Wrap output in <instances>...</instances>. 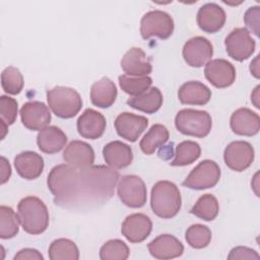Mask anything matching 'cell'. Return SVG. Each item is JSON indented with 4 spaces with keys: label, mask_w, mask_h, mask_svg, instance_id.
I'll return each mask as SVG.
<instances>
[{
    "label": "cell",
    "mask_w": 260,
    "mask_h": 260,
    "mask_svg": "<svg viewBox=\"0 0 260 260\" xmlns=\"http://www.w3.org/2000/svg\"><path fill=\"white\" fill-rule=\"evenodd\" d=\"M187 243L195 249H202L208 246L211 241V231L208 226L195 223L190 225L185 234Z\"/></svg>",
    "instance_id": "obj_34"
},
{
    "label": "cell",
    "mask_w": 260,
    "mask_h": 260,
    "mask_svg": "<svg viewBox=\"0 0 260 260\" xmlns=\"http://www.w3.org/2000/svg\"><path fill=\"white\" fill-rule=\"evenodd\" d=\"M43 255L36 249L25 248L20 250L15 256L14 260H43Z\"/></svg>",
    "instance_id": "obj_40"
},
{
    "label": "cell",
    "mask_w": 260,
    "mask_h": 260,
    "mask_svg": "<svg viewBox=\"0 0 260 260\" xmlns=\"http://www.w3.org/2000/svg\"><path fill=\"white\" fill-rule=\"evenodd\" d=\"M127 104L135 110L146 114H153L162 105V94L157 87H151L138 95L129 98Z\"/></svg>",
    "instance_id": "obj_27"
},
{
    "label": "cell",
    "mask_w": 260,
    "mask_h": 260,
    "mask_svg": "<svg viewBox=\"0 0 260 260\" xmlns=\"http://www.w3.org/2000/svg\"><path fill=\"white\" fill-rule=\"evenodd\" d=\"M67 142L65 133L56 126H48L41 130L37 136L39 148L48 154L60 151Z\"/></svg>",
    "instance_id": "obj_26"
},
{
    "label": "cell",
    "mask_w": 260,
    "mask_h": 260,
    "mask_svg": "<svg viewBox=\"0 0 260 260\" xmlns=\"http://www.w3.org/2000/svg\"><path fill=\"white\" fill-rule=\"evenodd\" d=\"M228 259H256V260H259L260 259V256L258 255V253L251 249V248H248V247H242V246H239V247H236V248H233L228 256Z\"/></svg>",
    "instance_id": "obj_39"
},
{
    "label": "cell",
    "mask_w": 260,
    "mask_h": 260,
    "mask_svg": "<svg viewBox=\"0 0 260 260\" xmlns=\"http://www.w3.org/2000/svg\"><path fill=\"white\" fill-rule=\"evenodd\" d=\"M201 148L197 142L191 140L182 141L176 147V156L175 159L171 162V166L179 167L191 165L199 158Z\"/></svg>",
    "instance_id": "obj_31"
},
{
    "label": "cell",
    "mask_w": 260,
    "mask_h": 260,
    "mask_svg": "<svg viewBox=\"0 0 260 260\" xmlns=\"http://www.w3.org/2000/svg\"><path fill=\"white\" fill-rule=\"evenodd\" d=\"M224 46L228 55L236 61L247 60L255 51V41L245 27L233 29L224 40Z\"/></svg>",
    "instance_id": "obj_9"
},
{
    "label": "cell",
    "mask_w": 260,
    "mask_h": 260,
    "mask_svg": "<svg viewBox=\"0 0 260 260\" xmlns=\"http://www.w3.org/2000/svg\"><path fill=\"white\" fill-rule=\"evenodd\" d=\"M105 161L113 169H123L128 167L133 159L131 147L119 140L106 144L103 148Z\"/></svg>",
    "instance_id": "obj_22"
},
{
    "label": "cell",
    "mask_w": 260,
    "mask_h": 260,
    "mask_svg": "<svg viewBox=\"0 0 260 260\" xmlns=\"http://www.w3.org/2000/svg\"><path fill=\"white\" fill-rule=\"evenodd\" d=\"M129 248L121 240L115 239L106 242L100 250L102 260H126L129 257Z\"/></svg>",
    "instance_id": "obj_36"
},
{
    "label": "cell",
    "mask_w": 260,
    "mask_h": 260,
    "mask_svg": "<svg viewBox=\"0 0 260 260\" xmlns=\"http://www.w3.org/2000/svg\"><path fill=\"white\" fill-rule=\"evenodd\" d=\"M169 136L167 127L161 124H154L140 140L139 146L145 154H152L156 148L162 146L168 141Z\"/></svg>",
    "instance_id": "obj_28"
},
{
    "label": "cell",
    "mask_w": 260,
    "mask_h": 260,
    "mask_svg": "<svg viewBox=\"0 0 260 260\" xmlns=\"http://www.w3.org/2000/svg\"><path fill=\"white\" fill-rule=\"evenodd\" d=\"M21 122L29 130H43L51 121L49 108L42 102L32 101L25 103L20 109Z\"/></svg>",
    "instance_id": "obj_12"
},
{
    "label": "cell",
    "mask_w": 260,
    "mask_h": 260,
    "mask_svg": "<svg viewBox=\"0 0 260 260\" xmlns=\"http://www.w3.org/2000/svg\"><path fill=\"white\" fill-rule=\"evenodd\" d=\"M218 211V201L211 194H204L201 197H199L197 202L190 209V212L192 214L206 221L213 220L217 216Z\"/></svg>",
    "instance_id": "obj_30"
},
{
    "label": "cell",
    "mask_w": 260,
    "mask_h": 260,
    "mask_svg": "<svg viewBox=\"0 0 260 260\" xmlns=\"http://www.w3.org/2000/svg\"><path fill=\"white\" fill-rule=\"evenodd\" d=\"M14 167L23 179L35 180L43 173L44 159L37 152L23 151L14 157Z\"/></svg>",
    "instance_id": "obj_21"
},
{
    "label": "cell",
    "mask_w": 260,
    "mask_h": 260,
    "mask_svg": "<svg viewBox=\"0 0 260 260\" xmlns=\"http://www.w3.org/2000/svg\"><path fill=\"white\" fill-rule=\"evenodd\" d=\"M183 58L191 67H202L213 55L211 43L203 37H194L187 41L183 47Z\"/></svg>",
    "instance_id": "obj_11"
},
{
    "label": "cell",
    "mask_w": 260,
    "mask_h": 260,
    "mask_svg": "<svg viewBox=\"0 0 260 260\" xmlns=\"http://www.w3.org/2000/svg\"><path fill=\"white\" fill-rule=\"evenodd\" d=\"M204 74L206 79L217 88H224L232 85L236 79L234 65L224 59H214L205 65Z\"/></svg>",
    "instance_id": "obj_13"
},
{
    "label": "cell",
    "mask_w": 260,
    "mask_h": 260,
    "mask_svg": "<svg viewBox=\"0 0 260 260\" xmlns=\"http://www.w3.org/2000/svg\"><path fill=\"white\" fill-rule=\"evenodd\" d=\"M179 101L184 105L203 106L211 98V90L200 81H187L178 91Z\"/></svg>",
    "instance_id": "obj_24"
},
{
    "label": "cell",
    "mask_w": 260,
    "mask_h": 260,
    "mask_svg": "<svg viewBox=\"0 0 260 260\" xmlns=\"http://www.w3.org/2000/svg\"><path fill=\"white\" fill-rule=\"evenodd\" d=\"M259 8H260L259 6L250 7L244 15V21L247 27L252 32H254L257 37H259V14H260Z\"/></svg>",
    "instance_id": "obj_38"
},
{
    "label": "cell",
    "mask_w": 260,
    "mask_h": 260,
    "mask_svg": "<svg viewBox=\"0 0 260 260\" xmlns=\"http://www.w3.org/2000/svg\"><path fill=\"white\" fill-rule=\"evenodd\" d=\"M148 251L156 259H173L181 256L184 251L183 244L172 235H160L148 244Z\"/></svg>",
    "instance_id": "obj_19"
},
{
    "label": "cell",
    "mask_w": 260,
    "mask_h": 260,
    "mask_svg": "<svg viewBox=\"0 0 260 260\" xmlns=\"http://www.w3.org/2000/svg\"><path fill=\"white\" fill-rule=\"evenodd\" d=\"M63 158L67 164L75 167H89L93 165L94 152L88 143L73 140L66 146Z\"/></svg>",
    "instance_id": "obj_23"
},
{
    "label": "cell",
    "mask_w": 260,
    "mask_h": 260,
    "mask_svg": "<svg viewBox=\"0 0 260 260\" xmlns=\"http://www.w3.org/2000/svg\"><path fill=\"white\" fill-rule=\"evenodd\" d=\"M119 173L107 166L75 167L62 164L48 175L54 203L70 211H88L107 203L114 195Z\"/></svg>",
    "instance_id": "obj_1"
},
{
    "label": "cell",
    "mask_w": 260,
    "mask_h": 260,
    "mask_svg": "<svg viewBox=\"0 0 260 260\" xmlns=\"http://www.w3.org/2000/svg\"><path fill=\"white\" fill-rule=\"evenodd\" d=\"M120 200L128 207L139 208L146 203V187L143 180L136 175L123 176L117 186Z\"/></svg>",
    "instance_id": "obj_7"
},
{
    "label": "cell",
    "mask_w": 260,
    "mask_h": 260,
    "mask_svg": "<svg viewBox=\"0 0 260 260\" xmlns=\"http://www.w3.org/2000/svg\"><path fill=\"white\" fill-rule=\"evenodd\" d=\"M152 222L143 213H133L128 215L121 226L122 235L131 243L143 242L151 233Z\"/></svg>",
    "instance_id": "obj_15"
},
{
    "label": "cell",
    "mask_w": 260,
    "mask_h": 260,
    "mask_svg": "<svg viewBox=\"0 0 260 260\" xmlns=\"http://www.w3.org/2000/svg\"><path fill=\"white\" fill-rule=\"evenodd\" d=\"M1 85L5 92L18 94L23 88L22 74L13 66L6 67L1 73Z\"/></svg>",
    "instance_id": "obj_35"
},
{
    "label": "cell",
    "mask_w": 260,
    "mask_h": 260,
    "mask_svg": "<svg viewBox=\"0 0 260 260\" xmlns=\"http://www.w3.org/2000/svg\"><path fill=\"white\" fill-rule=\"evenodd\" d=\"M220 178V169L218 165L210 159H205L199 162L187 176L183 182V186L203 190L208 189L217 184Z\"/></svg>",
    "instance_id": "obj_8"
},
{
    "label": "cell",
    "mask_w": 260,
    "mask_h": 260,
    "mask_svg": "<svg viewBox=\"0 0 260 260\" xmlns=\"http://www.w3.org/2000/svg\"><path fill=\"white\" fill-rule=\"evenodd\" d=\"M51 260H78L79 251L74 242L68 239H57L49 247Z\"/></svg>",
    "instance_id": "obj_29"
},
{
    "label": "cell",
    "mask_w": 260,
    "mask_h": 260,
    "mask_svg": "<svg viewBox=\"0 0 260 260\" xmlns=\"http://www.w3.org/2000/svg\"><path fill=\"white\" fill-rule=\"evenodd\" d=\"M181 193L170 181H158L151 189L150 206L152 211L161 218H172L180 211Z\"/></svg>",
    "instance_id": "obj_3"
},
{
    "label": "cell",
    "mask_w": 260,
    "mask_h": 260,
    "mask_svg": "<svg viewBox=\"0 0 260 260\" xmlns=\"http://www.w3.org/2000/svg\"><path fill=\"white\" fill-rule=\"evenodd\" d=\"M174 31V20L172 16L161 10H151L146 12L140 21V34L143 39L157 37L166 40Z\"/></svg>",
    "instance_id": "obj_6"
},
{
    "label": "cell",
    "mask_w": 260,
    "mask_h": 260,
    "mask_svg": "<svg viewBox=\"0 0 260 260\" xmlns=\"http://www.w3.org/2000/svg\"><path fill=\"white\" fill-rule=\"evenodd\" d=\"M20 224L27 234L40 235L49 225V211L45 203L36 196L22 198L17 205Z\"/></svg>",
    "instance_id": "obj_2"
},
{
    "label": "cell",
    "mask_w": 260,
    "mask_h": 260,
    "mask_svg": "<svg viewBox=\"0 0 260 260\" xmlns=\"http://www.w3.org/2000/svg\"><path fill=\"white\" fill-rule=\"evenodd\" d=\"M231 128L234 133L244 136L256 135L260 130L258 114L248 108H240L231 116Z\"/></svg>",
    "instance_id": "obj_16"
},
{
    "label": "cell",
    "mask_w": 260,
    "mask_h": 260,
    "mask_svg": "<svg viewBox=\"0 0 260 260\" xmlns=\"http://www.w3.org/2000/svg\"><path fill=\"white\" fill-rule=\"evenodd\" d=\"M225 18L224 10L215 3H206L197 12L198 26L208 34L218 31L223 26Z\"/></svg>",
    "instance_id": "obj_18"
},
{
    "label": "cell",
    "mask_w": 260,
    "mask_h": 260,
    "mask_svg": "<svg viewBox=\"0 0 260 260\" xmlns=\"http://www.w3.org/2000/svg\"><path fill=\"white\" fill-rule=\"evenodd\" d=\"M117 87L108 77L95 81L90 88V101L95 107L106 109L111 107L117 98Z\"/></svg>",
    "instance_id": "obj_25"
},
{
    "label": "cell",
    "mask_w": 260,
    "mask_h": 260,
    "mask_svg": "<svg viewBox=\"0 0 260 260\" xmlns=\"http://www.w3.org/2000/svg\"><path fill=\"white\" fill-rule=\"evenodd\" d=\"M147 125L148 120L145 117L128 112L121 113L115 120V129L119 136L130 142L136 141Z\"/></svg>",
    "instance_id": "obj_14"
},
{
    "label": "cell",
    "mask_w": 260,
    "mask_h": 260,
    "mask_svg": "<svg viewBox=\"0 0 260 260\" xmlns=\"http://www.w3.org/2000/svg\"><path fill=\"white\" fill-rule=\"evenodd\" d=\"M258 60H259V55L256 56V58L251 62L250 66V71L251 73L256 77L259 78V66H258Z\"/></svg>",
    "instance_id": "obj_42"
},
{
    "label": "cell",
    "mask_w": 260,
    "mask_h": 260,
    "mask_svg": "<svg viewBox=\"0 0 260 260\" xmlns=\"http://www.w3.org/2000/svg\"><path fill=\"white\" fill-rule=\"evenodd\" d=\"M121 68L130 76H147L152 66L143 50L133 47L128 50L121 60Z\"/></svg>",
    "instance_id": "obj_20"
},
{
    "label": "cell",
    "mask_w": 260,
    "mask_h": 260,
    "mask_svg": "<svg viewBox=\"0 0 260 260\" xmlns=\"http://www.w3.org/2000/svg\"><path fill=\"white\" fill-rule=\"evenodd\" d=\"M77 130L84 138L98 139L106 130V118L93 109H86L77 120Z\"/></svg>",
    "instance_id": "obj_17"
},
{
    "label": "cell",
    "mask_w": 260,
    "mask_h": 260,
    "mask_svg": "<svg viewBox=\"0 0 260 260\" xmlns=\"http://www.w3.org/2000/svg\"><path fill=\"white\" fill-rule=\"evenodd\" d=\"M175 125L178 131L185 135L203 138L209 134L212 120L206 111L183 109L177 113Z\"/></svg>",
    "instance_id": "obj_5"
},
{
    "label": "cell",
    "mask_w": 260,
    "mask_h": 260,
    "mask_svg": "<svg viewBox=\"0 0 260 260\" xmlns=\"http://www.w3.org/2000/svg\"><path fill=\"white\" fill-rule=\"evenodd\" d=\"M259 88H260V86H259V85H257V86H256V88H255V90H254V92L251 94V101L254 103V105H255V107H256V108H259V103H258V98H259Z\"/></svg>",
    "instance_id": "obj_43"
},
{
    "label": "cell",
    "mask_w": 260,
    "mask_h": 260,
    "mask_svg": "<svg viewBox=\"0 0 260 260\" xmlns=\"http://www.w3.org/2000/svg\"><path fill=\"white\" fill-rule=\"evenodd\" d=\"M11 175V168L4 156H1V184L6 183Z\"/></svg>",
    "instance_id": "obj_41"
},
{
    "label": "cell",
    "mask_w": 260,
    "mask_h": 260,
    "mask_svg": "<svg viewBox=\"0 0 260 260\" xmlns=\"http://www.w3.org/2000/svg\"><path fill=\"white\" fill-rule=\"evenodd\" d=\"M19 217L14 210L5 205L0 207V237L1 239H11L18 233Z\"/></svg>",
    "instance_id": "obj_32"
},
{
    "label": "cell",
    "mask_w": 260,
    "mask_h": 260,
    "mask_svg": "<svg viewBox=\"0 0 260 260\" xmlns=\"http://www.w3.org/2000/svg\"><path fill=\"white\" fill-rule=\"evenodd\" d=\"M47 101L53 113L62 119H69L78 114L82 107L79 93L66 86H56L47 91Z\"/></svg>",
    "instance_id": "obj_4"
},
{
    "label": "cell",
    "mask_w": 260,
    "mask_h": 260,
    "mask_svg": "<svg viewBox=\"0 0 260 260\" xmlns=\"http://www.w3.org/2000/svg\"><path fill=\"white\" fill-rule=\"evenodd\" d=\"M223 158L225 165L231 170L242 172L252 165L254 160V148L247 141H233L225 147Z\"/></svg>",
    "instance_id": "obj_10"
},
{
    "label": "cell",
    "mask_w": 260,
    "mask_h": 260,
    "mask_svg": "<svg viewBox=\"0 0 260 260\" xmlns=\"http://www.w3.org/2000/svg\"><path fill=\"white\" fill-rule=\"evenodd\" d=\"M152 83L149 76H130L123 74L119 76V84L123 91L130 95H138L146 91Z\"/></svg>",
    "instance_id": "obj_33"
},
{
    "label": "cell",
    "mask_w": 260,
    "mask_h": 260,
    "mask_svg": "<svg viewBox=\"0 0 260 260\" xmlns=\"http://www.w3.org/2000/svg\"><path fill=\"white\" fill-rule=\"evenodd\" d=\"M17 116V102L10 96H0V117L1 123L9 126L13 124Z\"/></svg>",
    "instance_id": "obj_37"
}]
</instances>
